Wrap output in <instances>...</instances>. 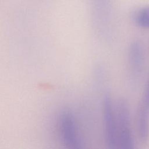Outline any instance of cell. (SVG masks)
<instances>
[{"instance_id": "cell-2", "label": "cell", "mask_w": 149, "mask_h": 149, "mask_svg": "<svg viewBox=\"0 0 149 149\" xmlns=\"http://www.w3.org/2000/svg\"><path fill=\"white\" fill-rule=\"evenodd\" d=\"M59 129L62 141L69 148H81V141L78 135L74 118L67 110L61 112L58 119Z\"/></svg>"}, {"instance_id": "cell-4", "label": "cell", "mask_w": 149, "mask_h": 149, "mask_svg": "<svg viewBox=\"0 0 149 149\" xmlns=\"http://www.w3.org/2000/svg\"><path fill=\"white\" fill-rule=\"evenodd\" d=\"M137 129L140 139L147 141L149 139V74L137 115Z\"/></svg>"}, {"instance_id": "cell-3", "label": "cell", "mask_w": 149, "mask_h": 149, "mask_svg": "<svg viewBox=\"0 0 149 149\" xmlns=\"http://www.w3.org/2000/svg\"><path fill=\"white\" fill-rule=\"evenodd\" d=\"M103 118L106 144L109 148H118L115 107L108 94H106L104 97Z\"/></svg>"}, {"instance_id": "cell-5", "label": "cell", "mask_w": 149, "mask_h": 149, "mask_svg": "<svg viewBox=\"0 0 149 149\" xmlns=\"http://www.w3.org/2000/svg\"><path fill=\"white\" fill-rule=\"evenodd\" d=\"M128 59L131 69L135 73L140 72L144 62V52L143 45L139 41L135 40L130 44Z\"/></svg>"}, {"instance_id": "cell-1", "label": "cell", "mask_w": 149, "mask_h": 149, "mask_svg": "<svg viewBox=\"0 0 149 149\" xmlns=\"http://www.w3.org/2000/svg\"><path fill=\"white\" fill-rule=\"evenodd\" d=\"M115 107L118 148L132 149L134 148L129 105L124 99L118 101Z\"/></svg>"}, {"instance_id": "cell-6", "label": "cell", "mask_w": 149, "mask_h": 149, "mask_svg": "<svg viewBox=\"0 0 149 149\" xmlns=\"http://www.w3.org/2000/svg\"><path fill=\"white\" fill-rule=\"evenodd\" d=\"M134 22L141 28L149 29V6L138 10L133 17Z\"/></svg>"}]
</instances>
